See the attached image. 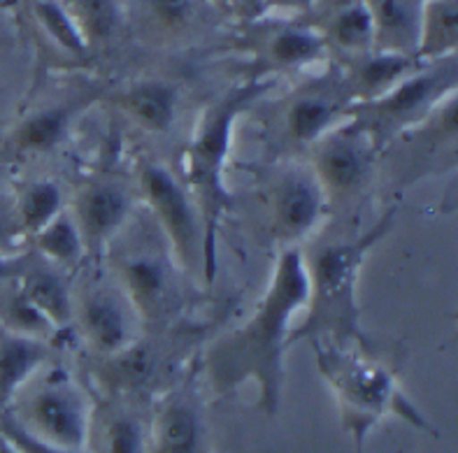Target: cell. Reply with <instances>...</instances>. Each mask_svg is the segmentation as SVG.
Listing matches in <instances>:
<instances>
[{"label": "cell", "mask_w": 458, "mask_h": 453, "mask_svg": "<svg viewBox=\"0 0 458 453\" xmlns=\"http://www.w3.org/2000/svg\"><path fill=\"white\" fill-rule=\"evenodd\" d=\"M122 107L140 128L149 133H168L177 112V93L158 81H145L123 96Z\"/></svg>", "instance_id": "ac0fdd59"}, {"label": "cell", "mask_w": 458, "mask_h": 453, "mask_svg": "<svg viewBox=\"0 0 458 453\" xmlns=\"http://www.w3.org/2000/svg\"><path fill=\"white\" fill-rule=\"evenodd\" d=\"M61 212H64V191L58 189L56 181H30L21 191V197H19V219H21V226L30 235L42 231Z\"/></svg>", "instance_id": "cb8c5ba5"}, {"label": "cell", "mask_w": 458, "mask_h": 453, "mask_svg": "<svg viewBox=\"0 0 458 453\" xmlns=\"http://www.w3.org/2000/svg\"><path fill=\"white\" fill-rule=\"evenodd\" d=\"M89 453H147V428L126 409H93Z\"/></svg>", "instance_id": "2e32d148"}, {"label": "cell", "mask_w": 458, "mask_h": 453, "mask_svg": "<svg viewBox=\"0 0 458 453\" xmlns=\"http://www.w3.org/2000/svg\"><path fill=\"white\" fill-rule=\"evenodd\" d=\"M40 17L42 21L47 23V29L56 35V40L61 42V45H65L68 49H72V52H81V49H84L77 29L75 26H70L68 17H65L64 12L58 10L56 5H49V3L40 5Z\"/></svg>", "instance_id": "4dcf8cb0"}, {"label": "cell", "mask_w": 458, "mask_h": 453, "mask_svg": "<svg viewBox=\"0 0 458 453\" xmlns=\"http://www.w3.org/2000/svg\"><path fill=\"white\" fill-rule=\"evenodd\" d=\"M395 226V209H389L360 238L324 244L305 256L308 305L305 319L291 331L289 347L298 342L328 344L337 348H360L370 354V340L360 325L359 281L370 251Z\"/></svg>", "instance_id": "7a4b0ae2"}, {"label": "cell", "mask_w": 458, "mask_h": 453, "mask_svg": "<svg viewBox=\"0 0 458 453\" xmlns=\"http://www.w3.org/2000/svg\"><path fill=\"white\" fill-rule=\"evenodd\" d=\"M308 305V267L301 247L277 254L270 284L251 316L208 351V377L219 395H233L247 382L259 390V409L277 414L284 395V356L293 319Z\"/></svg>", "instance_id": "6da1fadb"}, {"label": "cell", "mask_w": 458, "mask_h": 453, "mask_svg": "<svg viewBox=\"0 0 458 453\" xmlns=\"http://www.w3.org/2000/svg\"><path fill=\"white\" fill-rule=\"evenodd\" d=\"M0 441L12 453H70L30 435L29 430H23L21 424L12 414H5V416L0 418Z\"/></svg>", "instance_id": "83f0119b"}, {"label": "cell", "mask_w": 458, "mask_h": 453, "mask_svg": "<svg viewBox=\"0 0 458 453\" xmlns=\"http://www.w3.org/2000/svg\"><path fill=\"white\" fill-rule=\"evenodd\" d=\"M0 321L5 325L7 335L29 337L40 342H47L54 332H58L45 314L23 296L19 284L0 296Z\"/></svg>", "instance_id": "7402d4cb"}, {"label": "cell", "mask_w": 458, "mask_h": 453, "mask_svg": "<svg viewBox=\"0 0 458 453\" xmlns=\"http://www.w3.org/2000/svg\"><path fill=\"white\" fill-rule=\"evenodd\" d=\"M19 289L23 296L33 302L35 307L45 314L49 323L61 331L72 323V293H70L68 281L56 267L47 261L29 263L26 270L19 277Z\"/></svg>", "instance_id": "9a60e30c"}, {"label": "cell", "mask_w": 458, "mask_h": 453, "mask_svg": "<svg viewBox=\"0 0 458 453\" xmlns=\"http://www.w3.org/2000/svg\"><path fill=\"white\" fill-rule=\"evenodd\" d=\"M133 200L123 186L114 181H96L81 186L70 209L87 254H96L114 242L131 219Z\"/></svg>", "instance_id": "4fadbf2b"}, {"label": "cell", "mask_w": 458, "mask_h": 453, "mask_svg": "<svg viewBox=\"0 0 458 453\" xmlns=\"http://www.w3.org/2000/svg\"><path fill=\"white\" fill-rule=\"evenodd\" d=\"M352 98L331 96V93H301L289 105L284 116V133L291 145L312 149L333 128L347 122Z\"/></svg>", "instance_id": "5bb4252c"}, {"label": "cell", "mask_w": 458, "mask_h": 453, "mask_svg": "<svg viewBox=\"0 0 458 453\" xmlns=\"http://www.w3.org/2000/svg\"><path fill=\"white\" fill-rule=\"evenodd\" d=\"M138 184L161 238L168 242L174 265L189 274L203 277L205 232L191 196L180 177H174L161 163H142Z\"/></svg>", "instance_id": "52a82bcc"}, {"label": "cell", "mask_w": 458, "mask_h": 453, "mask_svg": "<svg viewBox=\"0 0 458 453\" xmlns=\"http://www.w3.org/2000/svg\"><path fill=\"white\" fill-rule=\"evenodd\" d=\"M273 54L279 63H302L319 54V42L308 33H284L275 40Z\"/></svg>", "instance_id": "f546056e"}, {"label": "cell", "mask_w": 458, "mask_h": 453, "mask_svg": "<svg viewBox=\"0 0 458 453\" xmlns=\"http://www.w3.org/2000/svg\"><path fill=\"white\" fill-rule=\"evenodd\" d=\"M147 453H208V425L196 389L173 390L147 425Z\"/></svg>", "instance_id": "7c38bea8"}, {"label": "cell", "mask_w": 458, "mask_h": 453, "mask_svg": "<svg viewBox=\"0 0 458 453\" xmlns=\"http://www.w3.org/2000/svg\"><path fill=\"white\" fill-rule=\"evenodd\" d=\"M116 289L140 321H165L174 307L173 258L154 251H135L116 265Z\"/></svg>", "instance_id": "8fae6325"}, {"label": "cell", "mask_w": 458, "mask_h": 453, "mask_svg": "<svg viewBox=\"0 0 458 453\" xmlns=\"http://www.w3.org/2000/svg\"><path fill=\"white\" fill-rule=\"evenodd\" d=\"M256 93L259 88H244L212 105L198 119L196 130L182 154L180 181L196 205L205 232V284H212L216 277L219 226L226 209L231 207V193L226 189V163L235 135V123L240 112L256 98Z\"/></svg>", "instance_id": "277c9868"}, {"label": "cell", "mask_w": 458, "mask_h": 453, "mask_svg": "<svg viewBox=\"0 0 458 453\" xmlns=\"http://www.w3.org/2000/svg\"><path fill=\"white\" fill-rule=\"evenodd\" d=\"M328 209V197L312 170H286L273 193V232L282 249L301 247L321 226Z\"/></svg>", "instance_id": "9c48e42d"}, {"label": "cell", "mask_w": 458, "mask_h": 453, "mask_svg": "<svg viewBox=\"0 0 458 453\" xmlns=\"http://www.w3.org/2000/svg\"><path fill=\"white\" fill-rule=\"evenodd\" d=\"M377 158L379 151L370 139L344 122L312 147L310 170L333 207V203H349L366 191L375 177Z\"/></svg>", "instance_id": "ba28073f"}, {"label": "cell", "mask_w": 458, "mask_h": 453, "mask_svg": "<svg viewBox=\"0 0 458 453\" xmlns=\"http://www.w3.org/2000/svg\"><path fill=\"white\" fill-rule=\"evenodd\" d=\"M29 261L26 258H10V256H0V286L19 281L21 273L26 270Z\"/></svg>", "instance_id": "d6a6232c"}, {"label": "cell", "mask_w": 458, "mask_h": 453, "mask_svg": "<svg viewBox=\"0 0 458 453\" xmlns=\"http://www.w3.org/2000/svg\"><path fill=\"white\" fill-rule=\"evenodd\" d=\"M75 107H52V110L38 112L19 123L14 130V145L26 154H42L61 142L72 122Z\"/></svg>", "instance_id": "44dd1931"}, {"label": "cell", "mask_w": 458, "mask_h": 453, "mask_svg": "<svg viewBox=\"0 0 458 453\" xmlns=\"http://www.w3.org/2000/svg\"><path fill=\"white\" fill-rule=\"evenodd\" d=\"M454 46H456V3L447 0L430 7L424 38H421V54L437 56Z\"/></svg>", "instance_id": "484cf974"}, {"label": "cell", "mask_w": 458, "mask_h": 453, "mask_svg": "<svg viewBox=\"0 0 458 453\" xmlns=\"http://www.w3.org/2000/svg\"><path fill=\"white\" fill-rule=\"evenodd\" d=\"M454 70L424 72L403 80L398 87L370 103L352 105L347 123L366 135L382 154L391 142L414 130L428 119L442 103L454 98Z\"/></svg>", "instance_id": "8992f818"}, {"label": "cell", "mask_w": 458, "mask_h": 453, "mask_svg": "<svg viewBox=\"0 0 458 453\" xmlns=\"http://www.w3.org/2000/svg\"><path fill=\"white\" fill-rule=\"evenodd\" d=\"M151 7L163 23L177 26L186 19V14L191 10V3L189 0H151Z\"/></svg>", "instance_id": "1f68e13d"}, {"label": "cell", "mask_w": 458, "mask_h": 453, "mask_svg": "<svg viewBox=\"0 0 458 453\" xmlns=\"http://www.w3.org/2000/svg\"><path fill=\"white\" fill-rule=\"evenodd\" d=\"M333 38L347 49H360L372 40V14L363 5H352L333 23Z\"/></svg>", "instance_id": "4316f807"}, {"label": "cell", "mask_w": 458, "mask_h": 453, "mask_svg": "<svg viewBox=\"0 0 458 453\" xmlns=\"http://www.w3.org/2000/svg\"><path fill=\"white\" fill-rule=\"evenodd\" d=\"M240 3H242V5H247V7H251V10H256L261 0H240Z\"/></svg>", "instance_id": "836d02e7"}, {"label": "cell", "mask_w": 458, "mask_h": 453, "mask_svg": "<svg viewBox=\"0 0 458 453\" xmlns=\"http://www.w3.org/2000/svg\"><path fill=\"white\" fill-rule=\"evenodd\" d=\"M47 344L29 337L7 335L0 342V400L10 402L42 370Z\"/></svg>", "instance_id": "e0dca14e"}, {"label": "cell", "mask_w": 458, "mask_h": 453, "mask_svg": "<svg viewBox=\"0 0 458 453\" xmlns=\"http://www.w3.org/2000/svg\"><path fill=\"white\" fill-rule=\"evenodd\" d=\"M75 7L89 35H93V38H107L112 33L116 21L112 0H75Z\"/></svg>", "instance_id": "f1b7e54d"}, {"label": "cell", "mask_w": 458, "mask_h": 453, "mask_svg": "<svg viewBox=\"0 0 458 453\" xmlns=\"http://www.w3.org/2000/svg\"><path fill=\"white\" fill-rule=\"evenodd\" d=\"M317 367L333 390L340 412V424L354 440L356 453H363L370 430L386 416H395L412 428L437 435L428 418L419 412L401 389L389 367L372 360L360 348H337L312 344Z\"/></svg>", "instance_id": "3957f363"}, {"label": "cell", "mask_w": 458, "mask_h": 453, "mask_svg": "<svg viewBox=\"0 0 458 453\" xmlns=\"http://www.w3.org/2000/svg\"><path fill=\"white\" fill-rule=\"evenodd\" d=\"M64 372V370H61ZM42 370L17 395L23 393L21 414H12L30 435L70 453H89L93 402L68 374Z\"/></svg>", "instance_id": "5b68a950"}, {"label": "cell", "mask_w": 458, "mask_h": 453, "mask_svg": "<svg viewBox=\"0 0 458 453\" xmlns=\"http://www.w3.org/2000/svg\"><path fill=\"white\" fill-rule=\"evenodd\" d=\"M133 307L128 305L122 290L93 286L72 300V321H77L80 335L93 354L105 358L138 342Z\"/></svg>", "instance_id": "30bf717a"}, {"label": "cell", "mask_w": 458, "mask_h": 453, "mask_svg": "<svg viewBox=\"0 0 458 453\" xmlns=\"http://www.w3.org/2000/svg\"><path fill=\"white\" fill-rule=\"evenodd\" d=\"M154 358L151 351L142 344L133 342L112 356H105L98 370V382L112 395L135 393L145 386L154 374Z\"/></svg>", "instance_id": "d6986e66"}, {"label": "cell", "mask_w": 458, "mask_h": 453, "mask_svg": "<svg viewBox=\"0 0 458 453\" xmlns=\"http://www.w3.org/2000/svg\"><path fill=\"white\" fill-rule=\"evenodd\" d=\"M407 70H410L407 56H398V54H379V56L370 58V61L359 70L354 96L360 98V103H370V100L382 98L384 93H389L391 88L401 84Z\"/></svg>", "instance_id": "d4e9b609"}, {"label": "cell", "mask_w": 458, "mask_h": 453, "mask_svg": "<svg viewBox=\"0 0 458 453\" xmlns=\"http://www.w3.org/2000/svg\"><path fill=\"white\" fill-rule=\"evenodd\" d=\"M35 247L40 251L42 261L54 267H72L84 258L87 247L81 242L75 221L68 209H64L56 219H52L42 231L33 235Z\"/></svg>", "instance_id": "ffe728a7"}, {"label": "cell", "mask_w": 458, "mask_h": 453, "mask_svg": "<svg viewBox=\"0 0 458 453\" xmlns=\"http://www.w3.org/2000/svg\"><path fill=\"white\" fill-rule=\"evenodd\" d=\"M372 35L382 45L391 46L398 56L417 40V17L407 0H377V14L372 17Z\"/></svg>", "instance_id": "603a6c76"}]
</instances>
